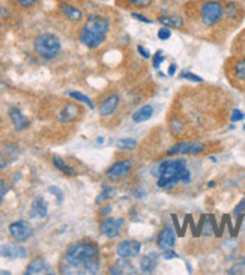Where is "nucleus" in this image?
<instances>
[{"mask_svg": "<svg viewBox=\"0 0 245 275\" xmlns=\"http://www.w3.org/2000/svg\"><path fill=\"white\" fill-rule=\"evenodd\" d=\"M164 259L166 260H172V259H178V254L175 253V251H172V248L170 250H164Z\"/></svg>", "mask_w": 245, "mask_h": 275, "instance_id": "obj_38", "label": "nucleus"}, {"mask_svg": "<svg viewBox=\"0 0 245 275\" xmlns=\"http://www.w3.org/2000/svg\"><path fill=\"white\" fill-rule=\"evenodd\" d=\"M236 11H238V8H236L235 3H230V5L226 6V12H227V17H229V18H235Z\"/></svg>", "mask_w": 245, "mask_h": 275, "instance_id": "obj_34", "label": "nucleus"}, {"mask_svg": "<svg viewBox=\"0 0 245 275\" xmlns=\"http://www.w3.org/2000/svg\"><path fill=\"white\" fill-rule=\"evenodd\" d=\"M203 149L205 144L199 141H179L167 150V155H197L203 152Z\"/></svg>", "mask_w": 245, "mask_h": 275, "instance_id": "obj_7", "label": "nucleus"}, {"mask_svg": "<svg viewBox=\"0 0 245 275\" xmlns=\"http://www.w3.org/2000/svg\"><path fill=\"white\" fill-rule=\"evenodd\" d=\"M244 131H245V125H244Z\"/></svg>", "mask_w": 245, "mask_h": 275, "instance_id": "obj_45", "label": "nucleus"}, {"mask_svg": "<svg viewBox=\"0 0 245 275\" xmlns=\"http://www.w3.org/2000/svg\"><path fill=\"white\" fill-rule=\"evenodd\" d=\"M244 209H245V197H244V199H242V202L235 207V213H236V215H239Z\"/></svg>", "mask_w": 245, "mask_h": 275, "instance_id": "obj_41", "label": "nucleus"}, {"mask_svg": "<svg viewBox=\"0 0 245 275\" xmlns=\"http://www.w3.org/2000/svg\"><path fill=\"white\" fill-rule=\"evenodd\" d=\"M109 274H112V275H115V274L123 275V274H137V271H135V268L132 266V263H131L129 259L122 257V259H119V260L116 262L115 266H112V268L109 269Z\"/></svg>", "mask_w": 245, "mask_h": 275, "instance_id": "obj_15", "label": "nucleus"}, {"mask_svg": "<svg viewBox=\"0 0 245 275\" xmlns=\"http://www.w3.org/2000/svg\"><path fill=\"white\" fill-rule=\"evenodd\" d=\"M172 36V32L169 30V27H163V29H160L158 30V38L161 39V41H166V39H169Z\"/></svg>", "mask_w": 245, "mask_h": 275, "instance_id": "obj_32", "label": "nucleus"}, {"mask_svg": "<svg viewBox=\"0 0 245 275\" xmlns=\"http://www.w3.org/2000/svg\"><path fill=\"white\" fill-rule=\"evenodd\" d=\"M141 251V244L138 241L134 239H125L121 241L116 247V253L119 257H126V259H132L137 257Z\"/></svg>", "mask_w": 245, "mask_h": 275, "instance_id": "obj_9", "label": "nucleus"}, {"mask_svg": "<svg viewBox=\"0 0 245 275\" xmlns=\"http://www.w3.org/2000/svg\"><path fill=\"white\" fill-rule=\"evenodd\" d=\"M131 169H132V162L129 159H119L115 164H112L106 175L110 181L118 182V181L125 179L131 173Z\"/></svg>", "mask_w": 245, "mask_h": 275, "instance_id": "obj_6", "label": "nucleus"}, {"mask_svg": "<svg viewBox=\"0 0 245 275\" xmlns=\"http://www.w3.org/2000/svg\"><path fill=\"white\" fill-rule=\"evenodd\" d=\"M135 146H137L135 138H121L119 141H116V147L121 150H132Z\"/></svg>", "mask_w": 245, "mask_h": 275, "instance_id": "obj_25", "label": "nucleus"}, {"mask_svg": "<svg viewBox=\"0 0 245 275\" xmlns=\"http://www.w3.org/2000/svg\"><path fill=\"white\" fill-rule=\"evenodd\" d=\"M33 50L44 59H55L62 50V44L53 33H41L33 41Z\"/></svg>", "mask_w": 245, "mask_h": 275, "instance_id": "obj_4", "label": "nucleus"}, {"mask_svg": "<svg viewBox=\"0 0 245 275\" xmlns=\"http://www.w3.org/2000/svg\"><path fill=\"white\" fill-rule=\"evenodd\" d=\"M113 194H115V190H113V188H112L110 185L104 184V185H103V193H101L100 196L96 197V203H98V205H100V203H103L104 200L110 199V197H112Z\"/></svg>", "mask_w": 245, "mask_h": 275, "instance_id": "obj_26", "label": "nucleus"}, {"mask_svg": "<svg viewBox=\"0 0 245 275\" xmlns=\"http://www.w3.org/2000/svg\"><path fill=\"white\" fill-rule=\"evenodd\" d=\"M53 164H55V167L58 170H61L63 175H66V176H75V170L72 167H69L61 156H53Z\"/></svg>", "mask_w": 245, "mask_h": 275, "instance_id": "obj_22", "label": "nucleus"}, {"mask_svg": "<svg viewBox=\"0 0 245 275\" xmlns=\"http://www.w3.org/2000/svg\"><path fill=\"white\" fill-rule=\"evenodd\" d=\"M109 29L110 21L107 17L101 14H92L87 17L84 26L80 30V42L92 50L101 47L107 38Z\"/></svg>", "mask_w": 245, "mask_h": 275, "instance_id": "obj_3", "label": "nucleus"}, {"mask_svg": "<svg viewBox=\"0 0 245 275\" xmlns=\"http://www.w3.org/2000/svg\"><path fill=\"white\" fill-rule=\"evenodd\" d=\"M61 12L71 21H81L83 20V11L78 9L77 6L74 5H69V3H61Z\"/></svg>", "mask_w": 245, "mask_h": 275, "instance_id": "obj_19", "label": "nucleus"}, {"mask_svg": "<svg viewBox=\"0 0 245 275\" xmlns=\"http://www.w3.org/2000/svg\"><path fill=\"white\" fill-rule=\"evenodd\" d=\"M123 226V219L122 218H106L100 224V230L104 236L107 238H116L121 233V229Z\"/></svg>", "mask_w": 245, "mask_h": 275, "instance_id": "obj_10", "label": "nucleus"}, {"mask_svg": "<svg viewBox=\"0 0 245 275\" xmlns=\"http://www.w3.org/2000/svg\"><path fill=\"white\" fill-rule=\"evenodd\" d=\"M176 68H178V65H175V64L170 65V68H169V75H170V77H173V75L176 74Z\"/></svg>", "mask_w": 245, "mask_h": 275, "instance_id": "obj_44", "label": "nucleus"}, {"mask_svg": "<svg viewBox=\"0 0 245 275\" xmlns=\"http://www.w3.org/2000/svg\"><path fill=\"white\" fill-rule=\"evenodd\" d=\"M158 265V257L155 253H148L140 257V269L144 274H152Z\"/></svg>", "mask_w": 245, "mask_h": 275, "instance_id": "obj_17", "label": "nucleus"}, {"mask_svg": "<svg viewBox=\"0 0 245 275\" xmlns=\"http://www.w3.org/2000/svg\"><path fill=\"white\" fill-rule=\"evenodd\" d=\"M152 0H129V3L135 5V6H140V8H146L151 5Z\"/></svg>", "mask_w": 245, "mask_h": 275, "instance_id": "obj_33", "label": "nucleus"}, {"mask_svg": "<svg viewBox=\"0 0 245 275\" xmlns=\"http://www.w3.org/2000/svg\"><path fill=\"white\" fill-rule=\"evenodd\" d=\"M235 77L245 81V59H241L235 64Z\"/></svg>", "mask_w": 245, "mask_h": 275, "instance_id": "obj_27", "label": "nucleus"}, {"mask_svg": "<svg viewBox=\"0 0 245 275\" xmlns=\"http://www.w3.org/2000/svg\"><path fill=\"white\" fill-rule=\"evenodd\" d=\"M9 233L17 242H24L33 235V229L26 219H18L9 224Z\"/></svg>", "mask_w": 245, "mask_h": 275, "instance_id": "obj_8", "label": "nucleus"}, {"mask_svg": "<svg viewBox=\"0 0 245 275\" xmlns=\"http://www.w3.org/2000/svg\"><path fill=\"white\" fill-rule=\"evenodd\" d=\"M47 271H48L47 262H45L42 257H36V259H33V260L27 265L24 274H26V275H39V274H47Z\"/></svg>", "mask_w": 245, "mask_h": 275, "instance_id": "obj_18", "label": "nucleus"}, {"mask_svg": "<svg viewBox=\"0 0 245 275\" xmlns=\"http://www.w3.org/2000/svg\"><path fill=\"white\" fill-rule=\"evenodd\" d=\"M8 190H9L8 184L3 179H0V205L3 203V199H5V194L8 193Z\"/></svg>", "mask_w": 245, "mask_h": 275, "instance_id": "obj_30", "label": "nucleus"}, {"mask_svg": "<svg viewBox=\"0 0 245 275\" xmlns=\"http://www.w3.org/2000/svg\"><path fill=\"white\" fill-rule=\"evenodd\" d=\"M137 50H138V53L141 54V56H143L144 59H149V58H151V53H149V50H146L144 47L138 45V47H137Z\"/></svg>", "mask_w": 245, "mask_h": 275, "instance_id": "obj_39", "label": "nucleus"}, {"mask_svg": "<svg viewBox=\"0 0 245 275\" xmlns=\"http://www.w3.org/2000/svg\"><path fill=\"white\" fill-rule=\"evenodd\" d=\"M68 96H71L72 99H75V101H78V102H83V104H86L89 108H95V105H93V102H92V99L89 98V96H86V95H83V93H80V92H75V90H71V92H68L66 93Z\"/></svg>", "mask_w": 245, "mask_h": 275, "instance_id": "obj_24", "label": "nucleus"}, {"mask_svg": "<svg viewBox=\"0 0 245 275\" xmlns=\"http://www.w3.org/2000/svg\"><path fill=\"white\" fill-rule=\"evenodd\" d=\"M48 191H50L52 194H55V196H58V200H59V202H62V197H63V196H62V193H61V191H59L58 188L52 187V188H50V190H48Z\"/></svg>", "mask_w": 245, "mask_h": 275, "instance_id": "obj_42", "label": "nucleus"}, {"mask_svg": "<svg viewBox=\"0 0 245 275\" xmlns=\"http://www.w3.org/2000/svg\"><path fill=\"white\" fill-rule=\"evenodd\" d=\"M9 119H11V122H12V125H14V128L17 131H24L30 125V122L26 118V115H23V112L20 108H17V107H12L9 110Z\"/></svg>", "mask_w": 245, "mask_h": 275, "instance_id": "obj_13", "label": "nucleus"}, {"mask_svg": "<svg viewBox=\"0 0 245 275\" xmlns=\"http://www.w3.org/2000/svg\"><path fill=\"white\" fill-rule=\"evenodd\" d=\"M65 263L69 269H75L81 274H98L101 268L100 251L92 242H77L71 245L65 254Z\"/></svg>", "mask_w": 245, "mask_h": 275, "instance_id": "obj_1", "label": "nucleus"}, {"mask_svg": "<svg viewBox=\"0 0 245 275\" xmlns=\"http://www.w3.org/2000/svg\"><path fill=\"white\" fill-rule=\"evenodd\" d=\"M80 107L77 105V104H74V102H69V104H66L62 110H61V113H59V116H58V119H59V122L61 124H71V122H74L78 116H80Z\"/></svg>", "mask_w": 245, "mask_h": 275, "instance_id": "obj_12", "label": "nucleus"}, {"mask_svg": "<svg viewBox=\"0 0 245 275\" xmlns=\"http://www.w3.org/2000/svg\"><path fill=\"white\" fill-rule=\"evenodd\" d=\"M155 176L158 178V187L163 190L173 188L179 182L188 184L191 181V173L184 158L161 161Z\"/></svg>", "mask_w": 245, "mask_h": 275, "instance_id": "obj_2", "label": "nucleus"}, {"mask_svg": "<svg viewBox=\"0 0 245 275\" xmlns=\"http://www.w3.org/2000/svg\"><path fill=\"white\" fill-rule=\"evenodd\" d=\"M164 59H166V58H164L163 51H161V50H158V51H157V53L154 54V67H155V68L158 69V68L161 67V64L164 62Z\"/></svg>", "mask_w": 245, "mask_h": 275, "instance_id": "obj_28", "label": "nucleus"}, {"mask_svg": "<svg viewBox=\"0 0 245 275\" xmlns=\"http://www.w3.org/2000/svg\"><path fill=\"white\" fill-rule=\"evenodd\" d=\"M181 130H182L181 122L173 121V122H172V133H173V134H179V133H181Z\"/></svg>", "mask_w": 245, "mask_h": 275, "instance_id": "obj_40", "label": "nucleus"}, {"mask_svg": "<svg viewBox=\"0 0 245 275\" xmlns=\"http://www.w3.org/2000/svg\"><path fill=\"white\" fill-rule=\"evenodd\" d=\"M158 21L163 24V26H166V27H173V29H181V27H184V20L181 18V17H169V15H163V17H160L158 18Z\"/></svg>", "mask_w": 245, "mask_h": 275, "instance_id": "obj_23", "label": "nucleus"}, {"mask_svg": "<svg viewBox=\"0 0 245 275\" xmlns=\"http://www.w3.org/2000/svg\"><path fill=\"white\" fill-rule=\"evenodd\" d=\"M17 3L21 6V8H33L36 3H38V0H17Z\"/></svg>", "mask_w": 245, "mask_h": 275, "instance_id": "obj_31", "label": "nucleus"}, {"mask_svg": "<svg viewBox=\"0 0 245 275\" xmlns=\"http://www.w3.org/2000/svg\"><path fill=\"white\" fill-rule=\"evenodd\" d=\"M110 212H112V206H104V207L100 210V213H101L103 216H104V215H109Z\"/></svg>", "mask_w": 245, "mask_h": 275, "instance_id": "obj_43", "label": "nucleus"}, {"mask_svg": "<svg viewBox=\"0 0 245 275\" xmlns=\"http://www.w3.org/2000/svg\"><path fill=\"white\" fill-rule=\"evenodd\" d=\"M224 15V8L217 0L205 2L200 8V20L205 26H215L221 21Z\"/></svg>", "mask_w": 245, "mask_h": 275, "instance_id": "obj_5", "label": "nucleus"}, {"mask_svg": "<svg viewBox=\"0 0 245 275\" xmlns=\"http://www.w3.org/2000/svg\"><path fill=\"white\" fill-rule=\"evenodd\" d=\"M230 118H232V121H233V122H239V121H242V119H244V113L241 112V110H233Z\"/></svg>", "mask_w": 245, "mask_h": 275, "instance_id": "obj_36", "label": "nucleus"}, {"mask_svg": "<svg viewBox=\"0 0 245 275\" xmlns=\"http://www.w3.org/2000/svg\"><path fill=\"white\" fill-rule=\"evenodd\" d=\"M229 274H245V262L236 265L235 268H232V269L229 271Z\"/></svg>", "mask_w": 245, "mask_h": 275, "instance_id": "obj_35", "label": "nucleus"}, {"mask_svg": "<svg viewBox=\"0 0 245 275\" xmlns=\"http://www.w3.org/2000/svg\"><path fill=\"white\" fill-rule=\"evenodd\" d=\"M47 203L42 197H36L30 206V216L32 218H45L47 216Z\"/></svg>", "mask_w": 245, "mask_h": 275, "instance_id": "obj_20", "label": "nucleus"}, {"mask_svg": "<svg viewBox=\"0 0 245 275\" xmlns=\"http://www.w3.org/2000/svg\"><path fill=\"white\" fill-rule=\"evenodd\" d=\"M0 256H3L6 259H24L27 256V251L20 245L3 244L0 245Z\"/></svg>", "mask_w": 245, "mask_h": 275, "instance_id": "obj_14", "label": "nucleus"}, {"mask_svg": "<svg viewBox=\"0 0 245 275\" xmlns=\"http://www.w3.org/2000/svg\"><path fill=\"white\" fill-rule=\"evenodd\" d=\"M118 107H119V96L116 93H113V95L107 96L101 102V105H100V115L101 116H110V115H113L116 112Z\"/></svg>", "mask_w": 245, "mask_h": 275, "instance_id": "obj_16", "label": "nucleus"}, {"mask_svg": "<svg viewBox=\"0 0 245 275\" xmlns=\"http://www.w3.org/2000/svg\"><path fill=\"white\" fill-rule=\"evenodd\" d=\"M175 242H176V233H175V230L170 227V226H166L161 232H160V235H158V238H157V245H158V248L160 250H170V248H173L175 247Z\"/></svg>", "mask_w": 245, "mask_h": 275, "instance_id": "obj_11", "label": "nucleus"}, {"mask_svg": "<svg viewBox=\"0 0 245 275\" xmlns=\"http://www.w3.org/2000/svg\"><path fill=\"white\" fill-rule=\"evenodd\" d=\"M181 77L182 78H186V80H191V81H195V83H202L203 81V78L202 77H199V75H195V74H191V72H182L181 74Z\"/></svg>", "mask_w": 245, "mask_h": 275, "instance_id": "obj_29", "label": "nucleus"}, {"mask_svg": "<svg viewBox=\"0 0 245 275\" xmlns=\"http://www.w3.org/2000/svg\"><path fill=\"white\" fill-rule=\"evenodd\" d=\"M154 115V107L152 105H143L140 107L138 110H135L134 115H132V121L135 124H141V122H146L149 121Z\"/></svg>", "mask_w": 245, "mask_h": 275, "instance_id": "obj_21", "label": "nucleus"}, {"mask_svg": "<svg viewBox=\"0 0 245 275\" xmlns=\"http://www.w3.org/2000/svg\"><path fill=\"white\" fill-rule=\"evenodd\" d=\"M131 17H132V18H135V20H138V21H143V23H146V24H151V23H152V20H149V18H146L144 15L135 14V12H132V14H131Z\"/></svg>", "mask_w": 245, "mask_h": 275, "instance_id": "obj_37", "label": "nucleus"}]
</instances>
